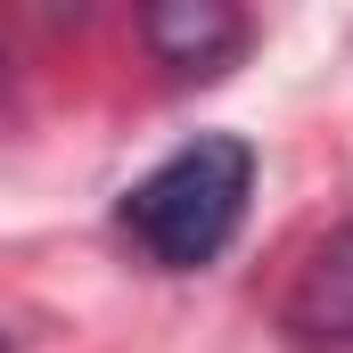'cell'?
Segmentation results:
<instances>
[{
	"label": "cell",
	"mask_w": 353,
	"mask_h": 353,
	"mask_svg": "<svg viewBox=\"0 0 353 353\" xmlns=\"http://www.w3.org/2000/svg\"><path fill=\"white\" fill-rule=\"evenodd\" d=\"M279 329L296 353H353V222L329 230L279 296Z\"/></svg>",
	"instance_id": "obj_2"
},
{
	"label": "cell",
	"mask_w": 353,
	"mask_h": 353,
	"mask_svg": "<svg viewBox=\"0 0 353 353\" xmlns=\"http://www.w3.org/2000/svg\"><path fill=\"white\" fill-rule=\"evenodd\" d=\"M247 197H255V148L239 132H197L157 173H140L123 189L115 222L157 271H205L239 239Z\"/></svg>",
	"instance_id": "obj_1"
},
{
	"label": "cell",
	"mask_w": 353,
	"mask_h": 353,
	"mask_svg": "<svg viewBox=\"0 0 353 353\" xmlns=\"http://www.w3.org/2000/svg\"><path fill=\"white\" fill-rule=\"evenodd\" d=\"M0 353H8V345H0Z\"/></svg>",
	"instance_id": "obj_5"
},
{
	"label": "cell",
	"mask_w": 353,
	"mask_h": 353,
	"mask_svg": "<svg viewBox=\"0 0 353 353\" xmlns=\"http://www.w3.org/2000/svg\"><path fill=\"white\" fill-rule=\"evenodd\" d=\"M140 33H148L157 66H173V74H222L239 58V41H247V17L222 8V0H165V8L140 17Z\"/></svg>",
	"instance_id": "obj_3"
},
{
	"label": "cell",
	"mask_w": 353,
	"mask_h": 353,
	"mask_svg": "<svg viewBox=\"0 0 353 353\" xmlns=\"http://www.w3.org/2000/svg\"><path fill=\"white\" fill-rule=\"evenodd\" d=\"M0 107H8V58H0Z\"/></svg>",
	"instance_id": "obj_4"
}]
</instances>
